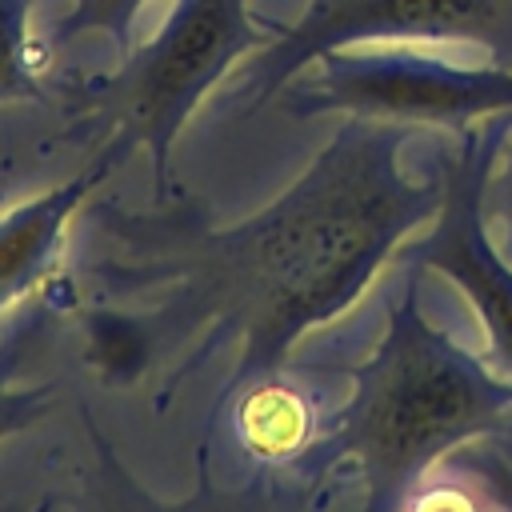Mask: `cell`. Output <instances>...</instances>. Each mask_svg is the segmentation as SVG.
<instances>
[{
  "instance_id": "obj_1",
  "label": "cell",
  "mask_w": 512,
  "mask_h": 512,
  "mask_svg": "<svg viewBox=\"0 0 512 512\" xmlns=\"http://www.w3.org/2000/svg\"><path fill=\"white\" fill-rule=\"evenodd\" d=\"M416 128L344 116L312 164L256 216L104 208L96 280L124 312H96L100 348H232V388L284 368L296 340L360 300L396 248L440 208V180L404 168Z\"/></svg>"
},
{
  "instance_id": "obj_2",
  "label": "cell",
  "mask_w": 512,
  "mask_h": 512,
  "mask_svg": "<svg viewBox=\"0 0 512 512\" xmlns=\"http://www.w3.org/2000/svg\"><path fill=\"white\" fill-rule=\"evenodd\" d=\"M508 412L512 380L432 324L408 280L388 300L384 332L352 368L348 400L316 448L328 464H356L364 512H400L440 456L500 432Z\"/></svg>"
},
{
  "instance_id": "obj_3",
  "label": "cell",
  "mask_w": 512,
  "mask_h": 512,
  "mask_svg": "<svg viewBox=\"0 0 512 512\" xmlns=\"http://www.w3.org/2000/svg\"><path fill=\"white\" fill-rule=\"evenodd\" d=\"M268 40L272 24H260L248 0H176L160 32L132 44L120 68L88 88V100L112 120L116 144L148 152L160 200L172 188V148L200 100Z\"/></svg>"
},
{
  "instance_id": "obj_4",
  "label": "cell",
  "mask_w": 512,
  "mask_h": 512,
  "mask_svg": "<svg viewBox=\"0 0 512 512\" xmlns=\"http://www.w3.org/2000/svg\"><path fill=\"white\" fill-rule=\"evenodd\" d=\"M292 116H368L408 128L468 132L512 116V68L452 64L424 44H356L324 52L280 96Z\"/></svg>"
},
{
  "instance_id": "obj_5",
  "label": "cell",
  "mask_w": 512,
  "mask_h": 512,
  "mask_svg": "<svg viewBox=\"0 0 512 512\" xmlns=\"http://www.w3.org/2000/svg\"><path fill=\"white\" fill-rule=\"evenodd\" d=\"M356 44H472L512 68V0H308L252 56L248 108L276 100L324 52Z\"/></svg>"
},
{
  "instance_id": "obj_6",
  "label": "cell",
  "mask_w": 512,
  "mask_h": 512,
  "mask_svg": "<svg viewBox=\"0 0 512 512\" xmlns=\"http://www.w3.org/2000/svg\"><path fill=\"white\" fill-rule=\"evenodd\" d=\"M500 144L504 132H496L488 120L460 132V144L440 152L444 196L432 228L408 236L396 248V260L412 268H432L468 296L484 328V360L512 380V260L492 240V228L484 220V184Z\"/></svg>"
},
{
  "instance_id": "obj_7",
  "label": "cell",
  "mask_w": 512,
  "mask_h": 512,
  "mask_svg": "<svg viewBox=\"0 0 512 512\" xmlns=\"http://www.w3.org/2000/svg\"><path fill=\"white\" fill-rule=\"evenodd\" d=\"M120 156H124V148L112 140V148L104 156H96L88 168H80L64 184L36 192L32 200H24L0 216V320L12 304H20L24 296L52 284V276L64 260V240H68L72 216L116 172Z\"/></svg>"
},
{
  "instance_id": "obj_8",
  "label": "cell",
  "mask_w": 512,
  "mask_h": 512,
  "mask_svg": "<svg viewBox=\"0 0 512 512\" xmlns=\"http://www.w3.org/2000/svg\"><path fill=\"white\" fill-rule=\"evenodd\" d=\"M232 420L240 448L260 464H292L320 444V420L312 400L280 372L240 384Z\"/></svg>"
},
{
  "instance_id": "obj_9",
  "label": "cell",
  "mask_w": 512,
  "mask_h": 512,
  "mask_svg": "<svg viewBox=\"0 0 512 512\" xmlns=\"http://www.w3.org/2000/svg\"><path fill=\"white\" fill-rule=\"evenodd\" d=\"M36 0H0V104H20L40 96L36 44L28 32Z\"/></svg>"
},
{
  "instance_id": "obj_10",
  "label": "cell",
  "mask_w": 512,
  "mask_h": 512,
  "mask_svg": "<svg viewBox=\"0 0 512 512\" xmlns=\"http://www.w3.org/2000/svg\"><path fill=\"white\" fill-rule=\"evenodd\" d=\"M148 0H72L68 12L56 20L52 44H76L84 36H108L112 48L124 56L132 48L136 16Z\"/></svg>"
},
{
  "instance_id": "obj_11",
  "label": "cell",
  "mask_w": 512,
  "mask_h": 512,
  "mask_svg": "<svg viewBox=\"0 0 512 512\" xmlns=\"http://www.w3.org/2000/svg\"><path fill=\"white\" fill-rule=\"evenodd\" d=\"M56 392L48 384H16L0 376V440L32 428L40 416H48Z\"/></svg>"
},
{
  "instance_id": "obj_12",
  "label": "cell",
  "mask_w": 512,
  "mask_h": 512,
  "mask_svg": "<svg viewBox=\"0 0 512 512\" xmlns=\"http://www.w3.org/2000/svg\"><path fill=\"white\" fill-rule=\"evenodd\" d=\"M484 220L496 224V244L512 260V140L500 144L488 184H484Z\"/></svg>"
},
{
  "instance_id": "obj_13",
  "label": "cell",
  "mask_w": 512,
  "mask_h": 512,
  "mask_svg": "<svg viewBox=\"0 0 512 512\" xmlns=\"http://www.w3.org/2000/svg\"><path fill=\"white\" fill-rule=\"evenodd\" d=\"M400 512H484V504L472 492H464L460 484H452V480H432V484L424 480L404 500Z\"/></svg>"
},
{
  "instance_id": "obj_14",
  "label": "cell",
  "mask_w": 512,
  "mask_h": 512,
  "mask_svg": "<svg viewBox=\"0 0 512 512\" xmlns=\"http://www.w3.org/2000/svg\"><path fill=\"white\" fill-rule=\"evenodd\" d=\"M504 512H512V504H508V508H504Z\"/></svg>"
}]
</instances>
